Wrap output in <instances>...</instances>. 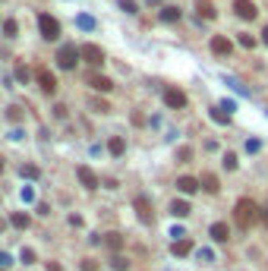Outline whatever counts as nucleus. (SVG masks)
<instances>
[{"instance_id": "4468645a", "label": "nucleus", "mask_w": 268, "mask_h": 271, "mask_svg": "<svg viewBox=\"0 0 268 271\" xmlns=\"http://www.w3.org/2000/svg\"><path fill=\"white\" fill-rule=\"evenodd\" d=\"M170 252H174L177 259H183V256H189V252H193V243H189L186 236H183V240H174V246H170Z\"/></svg>"}, {"instance_id": "f704fd0d", "label": "nucleus", "mask_w": 268, "mask_h": 271, "mask_svg": "<svg viewBox=\"0 0 268 271\" xmlns=\"http://www.w3.org/2000/svg\"><path fill=\"white\" fill-rule=\"evenodd\" d=\"M240 45H243V47H256V38L253 35H240Z\"/></svg>"}, {"instance_id": "37998d69", "label": "nucleus", "mask_w": 268, "mask_h": 271, "mask_svg": "<svg viewBox=\"0 0 268 271\" xmlns=\"http://www.w3.org/2000/svg\"><path fill=\"white\" fill-rule=\"evenodd\" d=\"M259 218H262V224L268 227V208H262V215H259Z\"/></svg>"}, {"instance_id": "393cba45", "label": "nucleus", "mask_w": 268, "mask_h": 271, "mask_svg": "<svg viewBox=\"0 0 268 271\" xmlns=\"http://www.w3.org/2000/svg\"><path fill=\"white\" fill-rule=\"evenodd\" d=\"M6 120H10V123H19V120H22V107L10 104V107H6Z\"/></svg>"}, {"instance_id": "bb28decb", "label": "nucleus", "mask_w": 268, "mask_h": 271, "mask_svg": "<svg viewBox=\"0 0 268 271\" xmlns=\"http://www.w3.org/2000/svg\"><path fill=\"white\" fill-rule=\"evenodd\" d=\"M3 35H6V38H16V35H19V25H16L13 19H6V22H3Z\"/></svg>"}, {"instance_id": "a878e982", "label": "nucleus", "mask_w": 268, "mask_h": 271, "mask_svg": "<svg viewBox=\"0 0 268 271\" xmlns=\"http://www.w3.org/2000/svg\"><path fill=\"white\" fill-rule=\"evenodd\" d=\"M105 243L110 246V252H117L120 246H123V236H120V233H107V240H105Z\"/></svg>"}, {"instance_id": "473e14b6", "label": "nucleus", "mask_w": 268, "mask_h": 271, "mask_svg": "<svg viewBox=\"0 0 268 271\" xmlns=\"http://www.w3.org/2000/svg\"><path fill=\"white\" fill-rule=\"evenodd\" d=\"M259 148H262V142H259V139H246V151H249V155H256Z\"/></svg>"}, {"instance_id": "b1692460", "label": "nucleus", "mask_w": 268, "mask_h": 271, "mask_svg": "<svg viewBox=\"0 0 268 271\" xmlns=\"http://www.w3.org/2000/svg\"><path fill=\"white\" fill-rule=\"evenodd\" d=\"M76 25L85 29V32H92L95 29V19H92V16H85V13H79V16H76Z\"/></svg>"}, {"instance_id": "423d86ee", "label": "nucleus", "mask_w": 268, "mask_h": 271, "mask_svg": "<svg viewBox=\"0 0 268 271\" xmlns=\"http://www.w3.org/2000/svg\"><path fill=\"white\" fill-rule=\"evenodd\" d=\"M233 10H237V16H240V19H246V22H253L259 16V6L253 3V0H233Z\"/></svg>"}, {"instance_id": "f8f14e48", "label": "nucleus", "mask_w": 268, "mask_h": 271, "mask_svg": "<svg viewBox=\"0 0 268 271\" xmlns=\"http://www.w3.org/2000/svg\"><path fill=\"white\" fill-rule=\"evenodd\" d=\"M209 233H212V240H214V243H227V240H230V227L224 224V221L212 224V230H209Z\"/></svg>"}, {"instance_id": "a18cd8bd", "label": "nucleus", "mask_w": 268, "mask_h": 271, "mask_svg": "<svg viewBox=\"0 0 268 271\" xmlns=\"http://www.w3.org/2000/svg\"><path fill=\"white\" fill-rule=\"evenodd\" d=\"M0 174H3V158H0Z\"/></svg>"}, {"instance_id": "ddd939ff", "label": "nucleus", "mask_w": 268, "mask_h": 271, "mask_svg": "<svg viewBox=\"0 0 268 271\" xmlns=\"http://www.w3.org/2000/svg\"><path fill=\"white\" fill-rule=\"evenodd\" d=\"M177 189L186 192V196H193V192L199 189V180H196V177H180V180H177Z\"/></svg>"}, {"instance_id": "2eb2a0df", "label": "nucleus", "mask_w": 268, "mask_h": 271, "mask_svg": "<svg viewBox=\"0 0 268 271\" xmlns=\"http://www.w3.org/2000/svg\"><path fill=\"white\" fill-rule=\"evenodd\" d=\"M199 186H202L205 192H212V196H214V192L221 189V183H218V177H214V174H205L202 180H199Z\"/></svg>"}, {"instance_id": "ea45409f", "label": "nucleus", "mask_w": 268, "mask_h": 271, "mask_svg": "<svg viewBox=\"0 0 268 271\" xmlns=\"http://www.w3.org/2000/svg\"><path fill=\"white\" fill-rule=\"evenodd\" d=\"M189 158V148H177V161H186Z\"/></svg>"}, {"instance_id": "a19ab883", "label": "nucleus", "mask_w": 268, "mask_h": 271, "mask_svg": "<svg viewBox=\"0 0 268 271\" xmlns=\"http://www.w3.org/2000/svg\"><path fill=\"white\" fill-rule=\"evenodd\" d=\"M0 265H3V268H6V265H13V259L6 256V252H0Z\"/></svg>"}, {"instance_id": "79ce46f5", "label": "nucleus", "mask_w": 268, "mask_h": 271, "mask_svg": "<svg viewBox=\"0 0 268 271\" xmlns=\"http://www.w3.org/2000/svg\"><path fill=\"white\" fill-rule=\"evenodd\" d=\"M48 271H63V268H60L57 262H48Z\"/></svg>"}, {"instance_id": "20e7f679", "label": "nucleus", "mask_w": 268, "mask_h": 271, "mask_svg": "<svg viewBox=\"0 0 268 271\" xmlns=\"http://www.w3.org/2000/svg\"><path fill=\"white\" fill-rule=\"evenodd\" d=\"M164 104H167L170 111H183L186 107V91L177 89V86H167L164 89Z\"/></svg>"}, {"instance_id": "dca6fc26", "label": "nucleus", "mask_w": 268, "mask_h": 271, "mask_svg": "<svg viewBox=\"0 0 268 271\" xmlns=\"http://www.w3.org/2000/svg\"><path fill=\"white\" fill-rule=\"evenodd\" d=\"M199 16H202V19H214V16H218V10H214V3H209V0H199Z\"/></svg>"}, {"instance_id": "72a5a7b5", "label": "nucleus", "mask_w": 268, "mask_h": 271, "mask_svg": "<svg viewBox=\"0 0 268 271\" xmlns=\"http://www.w3.org/2000/svg\"><path fill=\"white\" fill-rule=\"evenodd\" d=\"M22 262H25V265H32V262H35V249L25 246V249H22Z\"/></svg>"}, {"instance_id": "7c9ffc66", "label": "nucleus", "mask_w": 268, "mask_h": 271, "mask_svg": "<svg viewBox=\"0 0 268 271\" xmlns=\"http://www.w3.org/2000/svg\"><path fill=\"white\" fill-rule=\"evenodd\" d=\"M224 82H227V86H230L233 91H240V95H249V91H246L243 86H240V82H237V79H230V76H224Z\"/></svg>"}, {"instance_id": "58836bf2", "label": "nucleus", "mask_w": 268, "mask_h": 271, "mask_svg": "<svg viewBox=\"0 0 268 271\" xmlns=\"http://www.w3.org/2000/svg\"><path fill=\"white\" fill-rule=\"evenodd\" d=\"M199 259H202V262H212V249H199Z\"/></svg>"}, {"instance_id": "9b49d317", "label": "nucleus", "mask_w": 268, "mask_h": 271, "mask_svg": "<svg viewBox=\"0 0 268 271\" xmlns=\"http://www.w3.org/2000/svg\"><path fill=\"white\" fill-rule=\"evenodd\" d=\"M76 177H79V183L85 189H98V177H95L89 167H76Z\"/></svg>"}, {"instance_id": "4c0bfd02", "label": "nucleus", "mask_w": 268, "mask_h": 271, "mask_svg": "<svg viewBox=\"0 0 268 271\" xmlns=\"http://www.w3.org/2000/svg\"><path fill=\"white\" fill-rule=\"evenodd\" d=\"M170 236H174V240H183L186 233H183V227H174V230H170Z\"/></svg>"}, {"instance_id": "6ab92c4d", "label": "nucleus", "mask_w": 268, "mask_h": 271, "mask_svg": "<svg viewBox=\"0 0 268 271\" xmlns=\"http://www.w3.org/2000/svg\"><path fill=\"white\" fill-rule=\"evenodd\" d=\"M170 215H174V218H186L189 215V202H183V199L170 202Z\"/></svg>"}, {"instance_id": "4be33fe9", "label": "nucleus", "mask_w": 268, "mask_h": 271, "mask_svg": "<svg viewBox=\"0 0 268 271\" xmlns=\"http://www.w3.org/2000/svg\"><path fill=\"white\" fill-rule=\"evenodd\" d=\"M89 104H92V111H95V114H110V104H107L105 98H92Z\"/></svg>"}, {"instance_id": "39448f33", "label": "nucleus", "mask_w": 268, "mask_h": 271, "mask_svg": "<svg viewBox=\"0 0 268 271\" xmlns=\"http://www.w3.org/2000/svg\"><path fill=\"white\" fill-rule=\"evenodd\" d=\"M79 54H82V60L89 63V66H95V70L105 63V50H101L98 45H82V47H79Z\"/></svg>"}, {"instance_id": "a211bd4d", "label": "nucleus", "mask_w": 268, "mask_h": 271, "mask_svg": "<svg viewBox=\"0 0 268 271\" xmlns=\"http://www.w3.org/2000/svg\"><path fill=\"white\" fill-rule=\"evenodd\" d=\"M107 151H110V155H123V151H126V142L123 139H120V136H110V142H107Z\"/></svg>"}, {"instance_id": "412c9836", "label": "nucleus", "mask_w": 268, "mask_h": 271, "mask_svg": "<svg viewBox=\"0 0 268 271\" xmlns=\"http://www.w3.org/2000/svg\"><path fill=\"white\" fill-rule=\"evenodd\" d=\"M10 224L16 227V230H25V227L32 224V218H29V215H22V211H16V215L10 218Z\"/></svg>"}, {"instance_id": "f03ea898", "label": "nucleus", "mask_w": 268, "mask_h": 271, "mask_svg": "<svg viewBox=\"0 0 268 271\" xmlns=\"http://www.w3.org/2000/svg\"><path fill=\"white\" fill-rule=\"evenodd\" d=\"M38 32L45 41H57L60 38V22L51 13H38Z\"/></svg>"}, {"instance_id": "2f4dec72", "label": "nucleus", "mask_w": 268, "mask_h": 271, "mask_svg": "<svg viewBox=\"0 0 268 271\" xmlns=\"http://www.w3.org/2000/svg\"><path fill=\"white\" fill-rule=\"evenodd\" d=\"M224 167H227V171H233V167H237V155H233V151H227V155H224Z\"/></svg>"}, {"instance_id": "c03bdc74", "label": "nucleus", "mask_w": 268, "mask_h": 271, "mask_svg": "<svg viewBox=\"0 0 268 271\" xmlns=\"http://www.w3.org/2000/svg\"><path fill=\"white\" fill-rule=\"evenodd\" d=\"M262 41H265V45H268V25H265V29H262Z\"/></svg>"}, {"instance_id": "9d476101", "label": "nucleus", "mask_w": 268, "mask_h": 271, "mask_svg": "<svg viewBox=\"0 0 268 271\" xmlns=\"http://www.w3.org/2000/svg\"><path fill=\"white\" fill-rule=\"evenodd\" d=\"M209 47H212V54H218V57H227L230 50H233V45H230L224 35H214V38L209 41Z\"/></svg>"}, {"instance_id": "c9c22d12", "label": "nucleus", "mask_w": 268, "mask_h": 271, "mask_svg": "<svg viewBox=\"0 0 268 271\" xmlns=\"http://www.w3.org/2000/svg\"><path fill=\"white\" fill-rule=\"evenodd\" d=\"M32 199H35V189H32V186H25V189H22V202H32Z\"/></svg>"}, {"instance_id": "0eeeda50", "label": "nucleus", "mask_w": 268, "mask_h": 271, "mask_svg": "<svg viewBox=\"0 0 268 271\" xmlns=\"http://www.w3.org/2000/svg\"><path fill=\"white\" fill-rule=\"evenodd\" d=\"M89 86L98 91V95H107V91H114V79H107V76H101V73H89Z\"/></svg>"}, {"instance_id": "6e6552de", "label": "nucleus", "mask_w": 268, "mask_h": 271, "mask_svg": "<svg viewBox=\"0 0 268 271\" xmlns=\"http://www.w3.org/2000/svg\"><path fill=\"white\" fill-rule=\"evenodd\" d=\"M35 79H38V86H41L45 95H54V91H57V79H54V73H51V70H38Z\"/></svg>"}, {"instance_id": "f3484780", "label": "nucleus", "mask_w": 268, "mask_h": 271, "mask_svg": "<svg viewBox=\"0 0 268 271\" xmlns=\"http://www.w3.org/2000/svg\"><path fill=\"white\" fill-rule=\"evenodd\" d=\"M209 117H212V120L218 123V126H227V123H230V114L224 111V107H212V111H209Z\"/></svg>"}, {"instance_id": "cd10ccee", "label": "nucleus", "mask_w": 268, "mask_h": 271, "mask_svg": "<svg viewBox=\"0 0 268 271\" xmlns=\"http://www.w3.org/2000/svg\"><path fill=\"white\" fill-rule=\"evenodd\" d=\"M19 174L25 177V180H35V177H38V167H35V164H22Z\"/></svg>"}, {"instance_id": "1a4fd4ad", "label": "nucleus", "mask_w": 268, "mask_h": 271, "mask_svg": "<svg viewBox=\"0 0 268 271\" xmlns=\"http://www.w3.org/2000/svg\"><path fill=\"white\" fill-rule=\"evenodd\" d=\"M133 205H136V215H139L142 218V224H155V215H152V205H149V199H145V196H139V199H136L133 202Z\"/></svg>"}, {"instance_id": "f257e3e1", "label": "nucleus", "mask_w": 268, "mask_h": 271, "mask_svg": "<svg viewBox=\"0 0 268 271\" xmlns=\"http://www.w3.org/2000/svg\"><path fill=\"white\" fill-rule=\"evenodd\" d=\"M259 215H262V211H259V205H256L253 199H240L237 208H233V218H237L240 227H253L259 221Z\"/></svg>"}, {"instance_id": "c85d7f7f", "label": "nucleus", "mask_w": 268, "mask_h": 271, "mask_svg": "<svg viewBox=\"0 0 268 271\" xmlns=\"http://www.w3.org/2000/svg\"><path fill=\"white\" fill-rule=\"evenodd\" d=\"M117 3H120L123 13H139V3H136V0H117Z\"/></svg>"}, {"instance_id": "7ed1b4c3", "label": "nucleus", "mask_w": 268, "mask_h": 271, "mask_svg": "<svg viewBox=\"0 0 268 271\" xmlns=\"http://www.w3.org/2000/svg\"><path fill=\"white\" fill-rule=\"evenodd\" d=\"M79 47H76V45H63V47H60L57 50V66H60V70H73V66L76 63H79Z\"/></svg>"}, {"instance_id": "e433bc0d", "label": "nucleus", "mask_w": 268, "mask_h": 271, "mask_svg": "<svg viewBox=\"0 0 268 271\" xmlns=\"http://www.w3.org/2000/svg\"><path fill=\"white\" fill-rule=\"evenodd\" d=\"M54 117H57V120H63V117H66V107L57 104V107H54Z\"/></svg>"}, {"instance_id": "c756f323", "label": "nucleus", "mask_w": 268, "mask_h": 271, "mask_svg": "<svg viewBox=\"0 0 268 271\" xmlns=\"http://www.w3.org/2000/svg\"><path fill=\"white\" fill-rule=\"evenodd\" d=\"M110 268H117V271H126L129 268V262L123 256H110Z\"/></svg>"}, {"instance_id": "5701e85b", "label": "nucleus", "mask_w": 268, "mask_h": 271, "mask_svg": "<svg viewBox=\"0 0 268 271\" xmlns=\"http://www.w3.org/2000/svg\"><path fill=\"white\" fill-rule=\"evenodd\" d=\"M16 79H19L22 82V86H29V82H32V70H29V66H16Z\"/></svg>"}, {"instance_id": "aec40b11", "label": "nucleus", "mask_w": 268, "mask_h": 271, "mask_svg": "<svg viewBox=\"0 0 268 271\" xmlns=\"http://www.w3.org/2000/svg\"><path fill=\"white\" fill-rule=\"evenodd\" d=\"M180 16H183L180 6H164V10H161V22H177Z\"/></svg>"}]
</instances>
